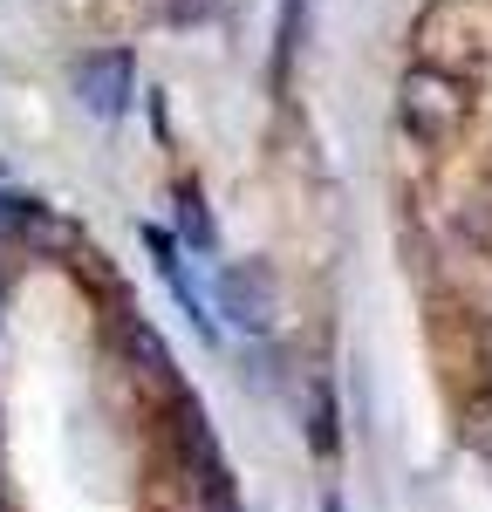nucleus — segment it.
Instances as JSON below:
<instances>
[{
	"label": "nucleus",
	"mask_w": 492,
	"mask_h": 512,
	"mask_svg": "<svg viewBox=\"0 0 492 512\" xmlns=\"http://www.w3.org/2000/svg\"><path fill=\"white\" fill-rule=\"evenodd\" d=\"M397 117H404V130L417 144H451V137L465 130V117H472V82L417 62V69H404V82H397Z\"/></svg>",
	"instance_id": "nucleus-1"
},
{
	"label": "nucleus",
	"mask_w": 492,
	"mask_h": 512,
	"mask_svg": "<svg viewBox=\"0 0 492 512\" xmlns=\"http://www.w3.org/2000/svg\"><path fill=\"white\" fill-rule=\"evenodd\" d=\"M69 89H76V103L96 123H117L123 110H130V96H137V62H130V48H89V55H76Z\"/></svg>",
	"instance_id": "nucleus-2"
},
{
	"label": "nucleus",
	"mask_w": 492,
	"mask_h": 512,
	"mask_svg": "<svg viewBox=\"0 0 492 512\" xmlns=\"http://www.w3.org/2000/svg\"><path fill=\"white\" fill-rule=\"evenodd\" d=\"M219 308H226L233 328L267 335L281 321V287H274V274L260 260H233V267H219Z\"/></svg>",
	"instance_id": "nucleus-3"
},
{
	"label": "nucleus",
	"mask_w": 492,
	"mask_h": 512,
	"mask_svg": "<svg viewBox=\"0 0 492 512\" xmlns=\"http://www.w3.org/2000/svg\"><path fill=\"white\" fill-rule=\"evenodd\" d=\"M117 342H123L130 376L158 396V403H178V396H185V383H178V362H171V349H164V335L151 328V321H137L130 308H123V315H117Z\"/></svg>",
	"instance_id": "nucleus-4"
},
{
	"label": "nucleus",
	"mask_w": 492,
	"mask_h": 512,
	"mask_svg": "<svg viewBox=\"0 0 492 512\" xmlns=\"http://www.w3.org/2000/svg\"><path fill=\"white\" fill-rule=\"evenodd\" d=\"M144 246H151V260H158V274L171 280V294H178V308L192 315V328H199L205 342H219V328H212V315H205V301L192 294V280H185V260H178V246H171V233H164V226H144Z\"/></svg>",
	"instance_id": "nucleus-5"
},
{
	"label": "nucleus",
	"mask_w": 492,
	"mask_h": 512,
	"mask_svg": "<svg viewBox=\"0 0 492 512\" xmlns=\"http://www.w3.org/2000/svg\"><path fill=\"white\" fill-rule=\"evenodd\" d=\"M301 417H308V451H315V458H335L342 431H335V390H328L322 376L301 383Z\"/></svg>",
	"instance_id": "nucleus-6"
},
{
	"label": "nucleus",
	"mask_w": 492,
	"mask_h": 512,
	"mask_svg": "<svg viewBox=\"0 0 492 512\" xmlns=\"http://www.w3.org/2000/svg\"><path fill=\"white\" fill-rule=\"evenodd\" d=\"M178 226H185V239H192L199 253H212V212H205V198H199L192 178L178 185Z\"/></svg>",
	"instance_id": "nucleus-7"
},
{
	"label": "nucleus",
	"mask_w": 492,
	"mask_h": 512,
	"mask_svg": "<svg viewBox=\"0 0 492 512\" xmlns=\"http://www.w3.org/2000/svg\"><path fill=\"white\" fill-rule=\"evenodd\" d=\"M458 437H465V444H472V451H479V458L492 465V390L465 403V417H458Z\"/></svg>",
	"instance_id": "nucleus-8"
},
{
	"label": "nucleus",
	"mask_w": 492,
	"mask_h": 512,
	"mask_svg": "<svg viewBox=\"0 0 492 512\" xmlns=\"http://www.w3.org/2000/svg\"><path fill=\"white\" fill-rule=\"evenodd\" d=\"M458 219H465V239H472L479 253H492V185H479V192H472V205H465Z\"/></svg>",
	"instance_id": "nucleus-9"
},
{
	"label": "nucleus",
	"mask_w": 492,
	"mask_h": 512,
	"mask_svg": "<svg viewBox=\"0 0 492 512\" xmlns=\"http://www.w3.org/2000/svg\"><path fill=\"white\" fill-rule=\"evenodd\" d=\"M212 0H171V21H199Z\"/></svg>",
	"instance_id": "nucleus-10"
}]
</instances>
